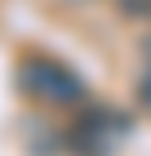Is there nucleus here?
Instances as JSON below:
<instances>
[{
    "instance_id": "f257e3e1",
    "label": "nucleus",
    "mask_w": 151,
    "mask_h": 156,
    "mask_svg": "<svg viewBox=\"0 0 151 156\" xmlns=\"http://www.w3.org/2000/svg\"><path fill=\"white\" fill-rule=\"evenodd\" d=\"M13 80H18V94H22L27 103L49 107V112L80 107L84 98H89L84 76L76 72L71 62H62L58 54H40V49H31V54H22V58H18Z\"/></svg>"
},
{
    "instance_id": "f03ea898",
    "label": "nucleus",
    "mask_w": 151,
    "mask_h": 156,
    "mask_svg": "<svg viewBox=\"0 0 151 156\" xmlns=\"http://www.w3.org/2000/svg\"><path fill=\"white\" fill-rule=\"evenodd\" d=\"M129 134V116H120L116 107H102V103H93L76 116L67 134V147L76 156H116V147L125 143Z\"/></svg>"
},
{
    "instance_id": "7ed1b4c3",
    "label": "nucleus",
    "mask_w": 151,
    "mask_h": 156,
    "mask_svg": "<svg viewBox=\"0 0 151 156\" xmlns=\"http://www.w3.org/2000/svg\"><path fill=\"white\" fill-rule=\"evenodd\" d=\"M133 94H138V107L151 116V36L142 40V72H138V85H133Z\"/></svg>"
},
{
    "instance_id": "20e7f679",
    "label": "nucleus",
    "mask_w": 151,
    "mask_h": 156,
    "mask_svg": "<svg viewBox=\"0 0 151 156\" xmlns=\"http://www.w3.org/2000/svg\"><path fill=\"white\" fill-rule=\"evenodd\" d=\"M111 5L133 23H151V0H111Z\"/></svg>"
}]
</instances>
